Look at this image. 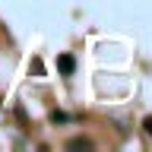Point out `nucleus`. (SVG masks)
<instances>
[{
  "label": "nucleus",
  "mask_w": 152,
  "mask_h": 152,
  "mask_svg": "<svg viewBox=\"0 0 152 152\" xmlns=\"http://www.w3.org/2000/svg\"><path fill=\"white\" fill-rule=\"evenodd\" d=\"M66 146H70V149H89L92 142H89V140H70Z\"/></svg>",
  "instance_id": "nucleus-2"
},
{
  "label": "nucleus",
  "mask_w": 152,
  "mask_h": 152,
  "mask_svg": "<svg viewBox=\"0 0 152 152\" xmlns=\"http://www.w3.org/2000/svg\"><path fill=\"white\" fill-rule=\"evenodd\" d=\"M51 121H54V124H64V121H66V114H60V111H54V114H51Z\"/></svg>",
  "instance_id": "nucleus-3"
},
{
  "label": "nucleus",
  "mask_w": 152,
  "mask_h": 152,
  "mask_svg": "<svg viewBox=\"0 0 152 152\" xmlns=\"http://www.w3.org/2000/svg\"><path fill=\"white\" fill-rule=\"evenodd\" d=\"M57 70H60L64 76H73V70H76L73 54H60V57H57Z\"/></svg>",
  "instance_id": "nucleus-1"
},
{
  "label": "nucleus",
  "mask_w": 152,
  "mask_h": 152,
  "mask_svg": "<svg viewBox=\"0 0 152 152\" xmlns=\"http://www.w3.org/2000/svg\"><path fill=\"white\" fill-rule=\"evenodd\" d=\"M142 130H146V133H149V136H152V114H149V117H146V121H142Z\"/></svg>",
  "instance_id": "nucleus-4"
}]
</instances>
